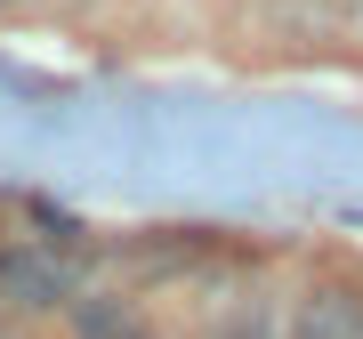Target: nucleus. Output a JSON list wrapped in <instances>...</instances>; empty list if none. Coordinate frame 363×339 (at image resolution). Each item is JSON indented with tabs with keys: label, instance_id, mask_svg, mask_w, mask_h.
Segmentation results:
<instances>
[{
	"label": "nucleus",
	"instance_id": "1",
	"mask_svg": "<svg viewBox=\"0 0 363 339\" xmlns=\"http://www.w3.org/2000/svg\"><path fill=\"white\" fill-rule=\"evenodd\" d=\"M291 339H363V283H315Z\"/></svg>",
	"mask_w": 363,
	"mask_h": 339
},
{
	"label": "nucleus",
	"instance_id": "2",
	"mask_svg": "<svg viewBox=\"0 0 363 339\" xmlns=\"http://www.w3.org/2000/svg\"><path fill=\"white\" fill-rule=\"evenodd\" d=\"M0 283L16 291V307H57L73 291V274H65V259H49V250H9V259H0Z\"/></svg>",
	"mask_w": 363,
	"mask_h": 339
},
{
	"label": "nucleus",
	"instance_id": "3",
	"mask_svg": "<svg viewBox=\"0 0 363 339\" xmlns=\"http://www.w3.org/2000/svg\"><path fill=\"white\" fill-rule=\"evenodd\" d=\"M81 339H154V331H145V315L130 299H89L81 307Z\"/></svg>",
	"mask_w": 363,
	"mask_h": 339
},
{
	"label": "nucleus",
	"instance_id": "4",
	"mask_svg": "<svg viewBox=\"0 0 363 339\" xmlns=\"http://www.w3.org/2000/svg\"><path fill=\"white\" fill-rule=\"evenodd\" d=\"M202 339H267V323H259V315H250V307H234L226 323H210Z\"/></svg>",
	"mask_w": 363,
	"mask_h": 339
}]
</instances>
